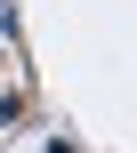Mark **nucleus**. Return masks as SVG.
I'll return each instance as SVG.
<instances>
[{"mask_svg": "<svg viewBox=\"0 0 137 153\" xmlns=\"http://www.w3.org/2000/svg\"><path fill=\"white\" fill-rule=\"evenodd\" d=\"M16 121H24V89H16V81H0V137H8Z\"/></svg>", "mask_w": 137, "mask_h": 153, "instance_id": "f257e3e1", "label": "nucleus"}, {"mask_svg": "<svg viewBox=\"0 0 137 153\" xmlns=\"http://www.w3.org/2000/svg\"><path fill=\"white\" fill-rule=\"evenodd\" d=\"M0 32H16V8H8V0H0Z\"/></svg>", "mask_w": 137, "mask_h": 153, "instance_id": "f03ea898", "label": "nucleus"}, {"mask_svg": "<svg viewBox=\"0 0 137 153\" xmlns=\"http://www.w3.org/2000/svg\"><path fill=\"white\" fill-rule=\"evenodd\" d=\"M48 153H73V145H48Z\"/></svg>", "mask_w": 137, "mask_h": 153, "instance_id": "7ed1b4c3", "label": "nucleus"}]
</instances>
